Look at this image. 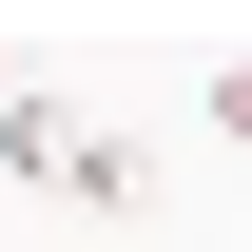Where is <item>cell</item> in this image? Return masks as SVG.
Returning a JSON list of instances; mask_svg holds the SVG:
<instances>
[{
    "label": "cell",
    "instance_id": "obj_1",
    "mask_svg": "<svg viewBox=\"0 0 252 252\" xmlns=\"http://www.w3.org/2000/svg\"><path fill=\"white\" fill-rule=\"evenodd\" d=\"M0 175H20V194H59V214H156V136H136V117H78V97L59 78H0Z\"/></svg>",
    "mask_w": 252,
    "mask_h": 252
},
{
    "label": "cell",
    "instance_id": "obj_2",
    "mask_svg": "<svg viewBox=\"0 0 252 252\" xmlns=\"http://www.w3.org/2000/svg\"><path fill=\"white\" fill-rule=\"evenodd\" d=\"M194 117H214L233 156H252V59H194Z\"/></svg>",
    "mask_w": 252,
    "mask_h": 252
}]
</instances>
